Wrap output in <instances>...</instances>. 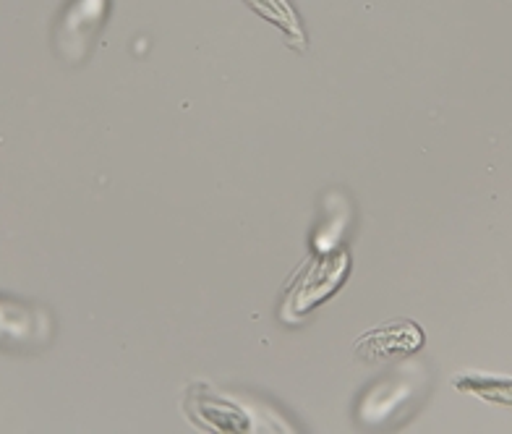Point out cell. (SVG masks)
Listing matches in <instances>:
<instances>
[{"instance_id": "obj_1", "label": "cell", "mask_w": 512, "mask_h": 434, "mask_svg": "<svg viewBox=\"0 0 512 434\" xmlns=\"http://www.w3.org/2000/svg\"><path fill=\"white\" fill-rule=\"evenodd\" d=\"M110 0H68L53 27V53L66 66H79L100 34Z\"/></svg>"}, {"instance_id": "obj_2", "label": "cell", "mask_w": 512, "mask_h": 434, "mask_svg": "<svg viewBox=\"0 0 512 434\" xmlns=\"http://www.w3.org/2000/svg\"><path fill=\"white\" fill-rule=\"evenodd\" d=\"M53 317L45 306L0 293V351L29 353L48 346Z\"/></svg>"}, {"instance_id": "obj_3", "label": "cell", "mask_w": 512, "mask_h": 434, "mask_svg": "<svg viewBox=\"0 0 512 434\" xmlns=\"http://www.w3.org/2000/svg\"><path fill=\"white\" fill-rule=\"evenodd\" d=\"M424 343V333L421 327L413 322H392L379 330H371L364 338L356 343V351L364 356L366 361L387 359L395 353H413Z\"/></svg>"}, {"instance_id": "obj_4", "label": "cell", "mask_w": 512, "mask_h": 434, "mask_svg": "<svg viewBox=\"0 0 512 434\" xmlns=\"http://www.w3.org/2000/svg\"><path fill=\"white\" fill-rule=\"evenodd\" d=\"M243 3L262 16V19L283 29L290 48L298 50V53H304L309 48V37H306L304 24H301V16H298L290 0H243Z\"/></svg>"}, {"instance_id": "obj_5", "label": "cell", "mask_w": 512, "mask_h": 434, "mask_svg": "<svg viewBox=\"0 0 512 434\" xmlns=\"http://www.w3.org/2000/svg\"><path fill=\"white\" fill-rule=\"evenodd\" d=\"M452 385L458 387L460 393L476 395L486 403H497V406L512 408V380L510 377H494V374H458Z\"/></svg>"}]
</instances>
